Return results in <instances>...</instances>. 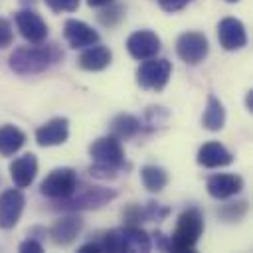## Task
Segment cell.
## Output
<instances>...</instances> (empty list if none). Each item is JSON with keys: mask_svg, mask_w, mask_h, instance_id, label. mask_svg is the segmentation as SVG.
<instances>
[{"mask_svg": "<svg viewBox=\"0 0 253 253\" xmlns=\"http://www.w3.org/2000/svg\"><path fill=\"white\" fill-rule=\"evenodd\" d=\"M61 59H63V51L57 47V43H47V45L34 43V45L16 47L8 57V67L18 75H34L47 71Z\"/></svg>", "mask_w": 253, "mask_h": 253, "instance_id": "cell-1", "label": "cell"}, {"mask_svg": "<svg viewBox=\"0 0 253 253\" xmlns=\"http://www.w3.org/2000/svg\"><path fill=\"white\" fill-rule=\"evenodd\" d=\"M89 156L93 164L89 166V174L95 178H115L125 168V148L121 140L115 136H101L89 144Z\"/></svg>", "mask_w": 253, "mask_h": 253, "instance_id": "cell-2", "label": "cell"}, {"mask_svg": "<svg viewBox=\"0 0 253 253\" xmlns=\"http://www.w3.org/2000/svg\"><path fill=\"white\" fill-rule=\"evenodd\" d=\"M99 245L101 251H113V253H121V251H130V253H146L152 247L150 235L140 229L138 225H123V227H115L107 233H103V237H99L95 241Z\"/></svg>", "mask_w": 253, "mask_h": 253, "instance_id": "cell-3", "label": "cell"}, {"mask_svg": "<svg viewBox=\"0 0 253 253\" xmlns=\"http://www.w3.org/2000/svg\"><path fill=\"white\" fill-rule=\"evenodd\" d=\"M202 233H204V215H202V211L198 208H188L178 215L176 229L170 235V239L166 241V249L176 251V253L192 251L196 247V243L200 241Z\"/></svg>", "mask_w": 253, "mask_h": 253, "instance_id": "cell-4", "label": "cell"}, {"mask_svg": "<svg viewBox=\"0 0 253 253\" xmlns=\"http://www.w3.org/2000/svg\"><path fill=\"white\" fill-rule=\"evenodd\" d=\"M117 198V192L111 188H97V186H83L65 200L55 202L53 208L63 210V211H81V210H97L109 204L111 200Z\"/></svg>", "mask_w": 253, "mask_h": 253, "instance_id": "cell-5", "label": "cell"}, {"mask_svg": "<svg viewBox=\"0 0 253 253\" xmlns=\"http://www.w3.org/2000/svg\"><path fill=\"white\" fill-rule=\"evenodd\" d=\"M79 186V178H77V172L73 168H67V166H61V168H55L51 170L40 184V194L51 202H59V200H65L69 198Z\"/></svg>", "mask_w": 253, "mask_h": 253, "instance_id": "cell-6", "label": "cell"}, {"mask_svg": "<svg viewBox=\"0 0 253 253\" xmlns=\"http://www.w3.org/2000/svg\"><path fill=\"white\" fill-rule=\"evenodd\" d=\"M172 73V63L164 57H150L144 59L138 69H136V83L142 89H152V91H162L170 79Z\"/></svg>", "mask_w": 253, "mask_h": 253, "instance_id": "cell-7", "label": "cell"}, {"mask_svg": "<svg viewBox=\"0 0 253 253\" xmlns=\"http://www.w3.org/2000/svg\"><path fill=\"white\" fill-rule=\"evenodd\" d=\"M176 53L188 65L202 63L210 53V42L202 32H184L176 40Z\"/></svg>", "mask_w": 253, "mask_h": 253, "instance_id": "cell-8", "label": "cell"}, {"mask_svg": "<svg viewBox=\"0 0 253 253\" xmlns=\"http://www.w3.org/2000/svg\"><path fill=\"white\" fill-rule=\"evenodd\" d=\"M26 198L20 188H10L0 194V227L2 229H12L24 211Z\"/></svg>", "mask_w": 253, "mask_h": 253, "instance_id": "cell-9", "label": "cell"}, {"mask_svg": "<svg viewBox=\"0 0 253 253\" xmlns=\"http://www.w3.org/2000/svg\"><path fill=\"white\" fill-rule=\"evenodd\" d=\"M14 22L20 30V36L30 43H42L47 38V24L34 10H20L14 14Z\"/></svg>", "mask_w": 253, "mask_h": 253, "instance_id": "cell-10", "label": "cell"}, {"mask_svg": "<svg viewBox=\"0 0 253 253\" xmlns=\"http://www.w3.org/2000/svg\"><path fill=\"white\" fill-rule=\"evenodd\" d=\"M160 38L150 32V30H138V32H132L126 40V51L138 59V61H144V59H150V57H156L158 51H160Z\"/></svg>", "mask_w": 253, "mask_h": 253, "instance_id": "cell-11", "label": "cell"}, {"mask_svg": "<svg viewBox=\"0 0 253 253\" xmlns=\"http://www.w3.org/2000/svg\"><path fill=\"white\" fill-rule=\"evenodd\" d=\"M217 40L219 45L227 51H235L247 45V32L241 20L237 18H223L217 24Z\"/></svg>", "mask_w": 253, "mask_h": 253, "instance_id": "cell-12", "label": "cell"}, {"mask_svg": "<svg viewBox=\"0 0 253 253\" xmlns=\"http://www.w3.org/2000/svg\"><path fill=\"white\" fill-rule=\"evenodd\" d=\"M81 227H83V219L75 211H71L69 215H63V217L55 219V223L49 227V237L55 245L67 247L77 239Z\"/></svg>", "mask_w": 253, "mask_h": 253, "instance_id": "cell-13", "label": "cell"}, {"mask_svg": "<svg viewBox=\"0 0 253 253\" xmlns=\"http://www.w3.org/2000/svg\"><path fill=\"white\" fill-rule=\"evenodd\" d=\"M69 138V121L55 117L36 130V142L40 146H59Z\"/></svg>", "mask_w": 253, "mask_h": 253, "instance_id": "cell-14", "label": "cell"}, {"mask_svg": "<svg viewBox=\"0 0 253 253\" xmlns=\"http://www.w3.org/2000/svg\"><path fill=\"white\" fill-rule=\"evenodd\" d=\"M208 194L215 200H227L233 198L243 190V178L237 174H213L206 182Z\"/></svg>", "mask_w": 253, "mask_h": 253, "instance_id": "cell-15", "label": "cell"}, {"mask_svg": "<svg viewBox=\"0 0 253 253\" xmlns=\"http://www.w3.org/2000/svg\"><path fill=\"white\" fill-rule=\"evenodd\" d=\"M63 36L67 40V43L75 49H81V47H89L93 43L99 42V34L85 22L81 20H65L63 24Z\"/></svg>", "mask_w": 253, "mask_h": 253, "instance_id": "cell-16", "label": "cell"}, {"mask_svg": "<svg viewBox=\"0 0 253 253\" xmlns=\"http://www.w3.org/2000/svg\"><path fill=\"white\" fill-rule=\"evenodd\" d=\"M196 162L204 168H223L233 162V154L217 140H210L200 146Z\"/></svg>", "mask_w": 253, "mask_h": 253, "instance_id": "cell-17", "label": "cell"}, {"mask_svg": "<svg viewBox=\"0 0 253 253\" xmlns=\"http://www.w3.org/2000/svg\"><path fill=\"white\" fill-rule=\"evenodd\" d=\"M36 174H38V158L32 152L18 156L10 164V176L16 184V188H28L36 180Z\"/></svg>", "mask_w": 253, "mask_h": 253, "instance_id": "cell-18", "label": "cell"}, {"mask_svg": "<svg viewBox=\"0 0 253 253\" xmlns=\"http://www.w3.org/2000/svg\"><path fill=\"white\" fill-rule=\"evenodd\" d=\"M111 59H113V53L109 47L105 45H89L77 59V65L85 71H103L105 67L111 65Z\"/></svg>", "mask_w": 253, "mask_h": 253, "instance_id": "cell-19", "label": "cell"}, {"mask_svg": "<svg viewBox=\"0 0 253 253\" xmlns=\"http://www.w3.org/2000/svg\"><path fill=\"white\" fill-rule=\"evenodd\" d=\"M202 125H204V128H208L211 132L221 130L225 125V109L215 95H208V103H206V109L202 115Z\"/></svg>", "mask_w": 253, "mask_h": 253, "instance_id": "cell-20", "label": "cell"}, {"mask_svg": "<svg viewBox=\"0 0 253 253\" xmlns=\"http://www.w3.org/2000/svg\"><path fill=\"white\" fill-rule=\"evenodd\" d=\"M142 130V121L132 115H119L111 121V136L117 140H130Z\"/></svg>", "mask_w": 253, "mask_h": 253, "instance_id": "cell-21", "label": "cell"}, {"mask_svg": "<svg viewBox=\"0 0 253 253\" xmlns=\"http://www.w3.org/2000/svg\"><path fill=\"white\" fill-rule=\"evenodd\" d=\"M26 142V134L14 126V125H4L0 126V156H12L16 154Z\"/></svg>", "mask_w": 253, "mask_h": 253, "instance_id": "cell-22", "label": "cell"}, {"mask_svg": "<svg viewBox=\"0 0 253 253\" xmlns=\"http://www.w3.org/2000/svg\"><path fill=\"white\" fill-rule=\"evenodd\" d=\"M140 180L148 192H162L168 186V172L162 166L146 164L140 168Z\"/></svg>", "mask_w": 253, "mask_h": 253, "instance_id": "cell-23", "label": "cell"}, {"mask_svg": "<svg viewBox=\"0 0 253 253\" xmlns=\"http://www.w3.org/2000/svg\"><path fill=\"white\" fill-rule=\"evenodd\" d=\"M125 18V6L123 4H117V2H111L107 4L99 14H97V20L107 26V28H115L117 24H121V20Z\"/></svg>", "mask_w": 253, "mask_h": 253, "instance_id": "cell-24", "label": "cell"}, {"mask_svg": "<svg viewBox=\"0 0 253 253\" xmlns=\"http://www.w3.org/2000/svg\"><path fill=\"white\" fill-rule=\"evenodd\" d=\"M123 221L126 225H140L144 221H150L148 219V208L140 206V204H128L123 210Z\"/></svg>", "mask_w": 253, "mask_h": 253, "instance_id": "cell-25", "label": "cell"}, {"mask_svg": "<svg viewBox=\"0 0 253 253\" xmlns=\"http://www.w3.org/2000/svg\"><path fill=\"white\" fill-rule=\"evenodd\" d=\"M247 213V202H231L217 210V215L223 221H239Z\"/></svg>", "mask_w": 253, "mask_h": 253, "instance_id": "cell-26", "label": "cell"}, {"mask_svg": "<svg viewBox=\"0 0 253 253\" xmlns=\"http://www.w3.org/2000/svg\"><path fill=\"white\" fill-rule=\"evenodd\" d=\"M166 119H168V113H166L162 107H148V111H146V115H144L142 128H144V125H146L148 130H154L156 126L164 125Z\"/></svg>", "mask_w": 253, "mask_h": 253, "instance_id": "cell-27", "label": "cell"}, {"mask_svg": "<svg viewBox=\"0 0 253 253\" xmlns=\"http://www.w3.org/2000/svg\"><path fill=\"white\" fill-rule=\"evenodd\" d=\"M43 2L53 12H75L79 8V0H43Z\"/></svg>", "mask_w": 253, "mask_h": 253, "instance_id": "cell-28", "label": "cell"}, {"mask_svg": "<svg viewBox=\"0 0 253 253\" xmlns=\"http://www.w3.org/2000/svg\"><path fill=\"white\" fill-rule=\"evenodd\" d=\"M12 42H14L12 24H10V20L0 18V49H6L8 45H12Z\"/></svg>", "mask_w": 253, "mask_h": 253, "instance_id": "cell-29", "label": "cell"}, {"mask_svg": "<svg viewBox=\"0 0 253 253\" xmlns=\"http://www.w3.org/2000/svg\"><path fill=\"white\" fill-rule=\"evenodd\" d=\"M156 2L164 12H178V10H182L184 6H188L194 0H156Z\"/></svg>", "mask_w": 253, "mask_h": 253, "instance_id": "cell-30", "label": "cell"}, {"mask_svg": "<svg viewBox=\"0 0 253 253\" xmlns=\"http://www.w3.org/2000/svg\"><path fill=\"white\" fill-rule=\"evenodd\" d=\"M20 251H24V253H28V251H32V253H42L43 251V247H42V243L36 239V237H28L26 241H22L20 243V247H18Z\"/></svg>", "mask_w": 253, "mask_h": 253, "instance_id": "cell-31", "label": "cell"}, {"mask_svg": "<svg viewBox=\"0 0 253 253\" xmlns=\"http://www.w3.org/2000/svg\"><path fill=\"white\" fill-rule=\"evenodd\" d=\"M111 2H115V0H87V4H89L91 8H101V6H107V4H111Z\"/></svg>", "mask_w": 253, "mask_h": 253, "instance_id": "cell-32", "label": "cell"}, {"mask_svg": "<svg viewBox=\"0 0 253 253\" xmlns=\"http://www.w3.org/2000/svg\"><path fill=\"white\" fill-rule=\"evenodd\" d=\"M253 109V91H247V111Z\"/></svg>", "mask_w": 253, "mask_h": 253, "instance_id": "cell-33", "label": "cell"}, {"mask_svg": "<svg viewBox=\"0 0 253 253\" xmlns=\"http://www.w3.org/2000/svg\"><path fill=\"white\" fill-rule=\"evenodd\" d=\"M225 2H239V0H225Z\"/></svg>", "mask_w": 253, "mask_h": 253, "instance_id": "cell-34", "label": "cell"}]
</instances>
